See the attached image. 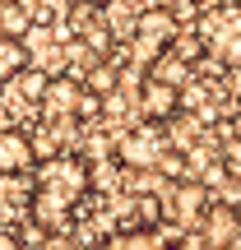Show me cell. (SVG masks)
Returning a JSON list of instances; mask_svg holds the SVG:
<instances>
[{
    "label": "cell",
    "mask_w": 241,
    "mask_h": 250,
    "mask_svg": "<svg viewBox=\"0 0 241 250\" xmlns=\"http://www.w3.org/2000/svg\"><path fill=\"white\" fill-rule=\"evenodd\" d=\"M0 125H5V107H0Z\"/></svg>",
    "instance_id": "obj_14"
},
{
    "label": "cell",
    "mask_w": 241,
    "mask_h": 250,
    "mask_svg": "<svg viewBox=\"0 0 241 250\" xmlns=\"http://www.w3.org/2000/svg\"><path fill=\"white\" fill-rule=\"evenodd\" d=\"M167 51L172 56H181L186 65H195L199 56L209 51V37H204V23H190V28H176L172 33V42H167Z\"/></svg>",
    "instance_id": "obj_9"
},
{
    "label": "cell",
    "mask_w": 241,
    "mask_h": 250,
    "mask_svg": "<svg viewBox=\"0 0 241 250\" xmlns=\"http://www.w3.org/2000/svg\"><path fill=\"white\" fill-rule=\"evenodd\" d=\"M79 93H84V79H79V74H70V70L51 74V83H46V93H42V116H74Z\"/></svg>",
    "instance_id": "obj_6"
},
{
    "label": "cell",
    "mask_w": 241,
    "mask_h": 250,
    "mask_svg": "<svg viewBox=\"0 0 241 250\" xmlns=\"http://www.w3.org/2000/svg\"><path fill=\"white\" fill-rule=\"evenodd\" d=\"M88 190H93V162L79 148H65L56 158L33 162V213H28V223L46 227V232L70 227L74 208Z\"/></svg>",
    "instance_id": "obj_1"
},
{
    "label": "cell",
    "mask_w": 241,
    "mask_h": 250,
    "mask_svg": "<svg viewBox=\"0 0 241 250\" xmlns=\"http://www.w3.org/2000/svg\"><path fill=\"white\" fill-rule=\"evenodd\" d=\"M162 148H167V130H162L158 121H139V125H130V130L116 134L111 158L121 162L125 176H144V171H158Z\"/></svg>",
    "instance_id": "obj_2"
},
{
    "label": "cell",
    "mask_w": 241,
    "mask_h": 250,
    "mask_svg": "<svg viewBox=\"0 0 241 250\" xmlns=\"http://www.w3.org/2000/svg\"><path fill=\"white\" fill-rule=\"evenodd\" d=\"M232 208H237V246H241V195L232 199Z\"/></svg>",
    "instance_id": "obj_12"
},
{
    "label": "cell",
    "mask_w": 241,
    "mask_h": 250,
    "mask_svg": "<svg viewBox=\"0 0 241 250\" xmlns=\"http://www.w3.org/2000/svg\"><path fill=\"white\" fill-rule=\"evenodd\" d=\"M28 61H33V51H28V37H0V83H9Z\"/></svg>",
    "instance_id": "obj_10"
},
{
    "label": "cell",
    "mask_w": 241,
    "mask_h": 250,
    "mask_svg": "<svg viewBox=\"0 0 241 250\" xmlns=\"http://www.w3.org/2000/svg\"><path fill=\"white\" fill-rule=\"evenodd\" d=\"M158 5H172V0H158Z\"/></svg>",
    "instance_id": "obj_15"
},
{
    "label": "cell",
    "mask_w": 241,
    "mask_h": 250,
    "mask_svg": "<svg viewBox=\"0 0 241 250\" xmlns=\"http://www.w3.org/2000/svg\"><path fill=\"white\" fill-rule=\"evenodd\" d=\"M214 204V190L204 186V181L195 176H181L176 186L167 190V213L176 227H199V218H204V208Z\"/></svg>",
    "instance_id": "obj_3"
},
{
    "label": "cell",
    "mask_w": 241,
    "mask_h": 250,
    "mask_svg": "<svg viewBox=\"0 0 241 250\" xmlns=\"http://www.w3.org/2000/svg\"><path fill=\"white\" fill-rule=\"evenodd\" d=\"M33 134L23 125H0V171H33Z\"/></svg>",
    "instance_id": "obj_5"
},
{
    "label": "cell",
    "mask_w": 241,
    "mask_h": 250,
    "mask_svg": "<svg viewBox=\"0 0 241 250\" xmlns=\"http://www.w3.org/2000/svg\"><path fill=\"white\" fill-rule=\"evenodd\" d=\"M84 79V88L88 93H98V98H111V93H121V65L116 61H107V56H98V61L88 65V70L79 74Z\"/></svg>",
    "instance_id": "obj_8"
},
{
    "label": "cell",
    "mask_w": 241,
    "mask_h": 250,
    "mask_svg": "<svg viewBox=\"0 0 241 250\" xmlns=\"http://www.w3.org/2000/svg\"><path fill=\"white\" fill-rule=\"evenodd\" d=\"M134 107H139V116H144V121L167 125L172 116H176V107H181V88H176V83L153 79V74H144L139 88H134Z\"/></svg>",
    "instance_id": "obj_4"
},
{
    "label": "cell",
    "mask_w": 241,
    "mask_h": 250,
    "mask_svg": "<svg viewBox=\"0 0 241 250\" xmlns=\"http://www.w3.org/2000/svg\"><path fill=\"white\" fill-rule=\"evenodd\" d=\"M93 5H111V0H93Z\"/></svg>",
    "instance_id": "obj_13"
},
{
    "label": "cell",
    "mask_w": 241,
    "mask_h": 250,
    "mask_svg": "<svg viewBox=\"0 0 241 250\" xmlns=\"http://www.w3.org/2000/svg\"><path fill=\"white\" fill-rule=\"evenodd\" d=\"M199 232H204V246H237V208L232 199H214L199 218Z\"/></svg>",
    "instance_id": "obj_7"
},
{
    "label": "cell",
    "mask_w": 241,
    "mask_h": 250,
    "mask_svg": "<svg viewBox=\"0 0 241 250\" xmlns=\"http://www.w3.org/2000/svg\"><path fill=\"white\" fill-rule=\"evenodd\" d=\"M33 19H28L23 0H0V37H28Z\"/></svg>",
    "instance_id": "obj_11"
}]
</instances>
